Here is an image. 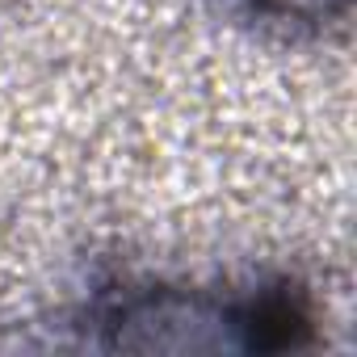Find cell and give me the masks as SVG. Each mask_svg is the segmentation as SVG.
<instances>
[{
    "label": "cell",
    "instance_id": "obj_1",
    "mask_svg": "<svg viewBox=\"0 0 357 357\" xmlns=\"http://www.w3.org/2000/svg\"><path fill=\"white\" fill-rule=\"evenodd\" d=\"M72 328L105 353H286L315 340V303L286 273L244 286L114 278L76 307Z\"/></svg>",
    "mask_w": 357,
    "mask_h": 357
},
{
    "label": "cell",
    "instance_id": "obj_2",
    "mask_svg": "<svg viewBox=\"0 0 357 357\" xmlns=\"http://www.w3.org/2000/svg\"><path fill=\"white\" fill-rule=\"evenodd\" d=\"M248 22L273 26V30H324L349 13V0H223Z\"/></svg>",
    "mask_w": 357,
    "mask_h": 357
}]
</instances>
